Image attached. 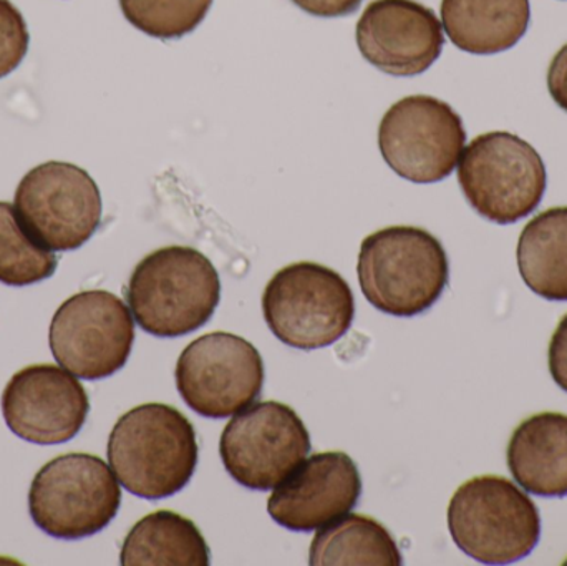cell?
<instances>
[{
	"label": "cell",
	"mask_w": 567,
	"mask_h": 566,
	"mask_svg": "<svg viewBox=\"0 0 567 566\" xmlns=\"http://www.w3.org/2000/svg\"><path fill=\"white\" fill-rule=\"evenodd\" d=\"M292 2L310 16L333 19V17H346L355 12L363 0H292Z\"/></svg>",
	"instance_id": "obj_25"
},
{
	"label": "cell",
	"mask_w": 567,
	"mask_h": 566,
	"mask_svg": "<svg viewBox=\"0 0 567 566\" xmlns=\"http://www.w3.org/2000/svg\"><path fill=\"white\" fill-rule=\"evenodd\" d=\"M395 538L379 522L362 515H343L320 528L310 545L312 566H400Z\"/></svg>",
	"instance_id": "obj_20"
},
{
	"label": "cell",
	"mask_w": 567,
	"mask_h": 566,
	"mask_svg": "<svg viewBox=\"0 0 567 566\" xmlns=\"http://www.w3.org/2000/svg\"><path fill=\"white\" fill-rule=\"evenodd\" d=\"M458 182L480 216L496 225H513L538 208L548 175L542 155L522 136L489 132L463 150Z\"/></svg>",
	"instance_id": "obj_7"
},
{
	"label": "cell",
	"mask_w": 567,
	"mask_h": 566,
	"mask_svg": "<svg viewBox=\"0 0 567 566\" xmlns=\"http://www.w3.org/2000/svg\"><path fill=\"white\" fill-rule=\"evenodd\" d=\"M126 301L140 328L156 338L198 331L215 315L221 281L198 249L166 246L142 259L130 276Z\"/></svg>",
	"instance_id": "obj_2"
},
{
	"label": "cell",
	"mask_w": 567,
	"mask_h": 566,
	"mask_svg": "<svg viewBox=\"0 0 567 566\" xmlns=\"http://www.w3.org/2000/svg\"><path fill=\"white\" fill-rule=\"evenodd\" d=\"M30 35L22 12L10 0H0V79L10 75L29 52Z\"/></svg>",
	"instance_id": "obj_23"
},
{
	"label": "cell",
	"mask_w": 567,
	"mask_h": 566,
	"mask_svg": "<svg viewBox=\"0 0 567 566\" xmlns=\"http://www.w3.org/2000/svg\"><path fill=\"white\" fill-rule=\"evenodd\" d=\"M519 275L535 295L567 301V206L546 209L519 236Z\"/></svg>",
	"instance_id": "obj_19"
},
{
	"label": "cell",
	"mask_w": 567,
	"mask_h": 566,
	"mask_svg": "<svg viewBox=\"0 0 567 566\" xmlns=\"http://www.w3.org/2000/svg\"><path fill=\"white\" fill-rule=\"evenodd\" d=\"M355 39L367 62L395 76L426 72L445 45L439 17L415 0H373L357 22Z\"/></svg>",
	"instance_id": "obj_14"
},
{
	"label": "cell",
	"mask_w": 567,
	"mask_h": 566,
	"mask_svg": "<svg viewBox=\"0 0 567 566\" xmlns=\"http://www.w3.org/2000/svg\"><path fill=\"white\" fill-rule=\"evenodd\" d=\"M548 90L559 109L567 112V43L551 60L548 69Z\"/></svg>",
	"instance_id": "obj_26"
},
{
	"label": "cell",
	"mask_w": 567,
	"mask_h": 566,
	"mask_svg": "<svg viewBox=\"0 0 567 566\" xmlns=\"http://www.w3.org/2000/svg\"><path fill=\"white\" fill-rule=\"evenodd\" d=\"M198 452L192 422L166 404L132 409L109 439V462L120 484L148 501L183 491L195 474Z\"/></svg>",
	"instance_id": "obj_1"
},
{
	"label": "cell",
	"mask_w": 567,
	"mask_h": 566,
	"mask_svg": "<svg viewBox=\"0 0 567 566\" xmlns=\"http://www.w3.org/2000/svg\"><path fill=\"white\" fill-rule=\"evenodd\" d=\"M265 385V362L241 336L212 332L193 341L176 364V388L196 414L225 419L251 405Z\"/></svg>",
	"instance_id": "obj_11"
},
{
	"label": "cell",
	"mask_w": 567,
	"mask_h": 566,
	"mask_svg": "<svg viewBox=\"0 0 567 566\" xmlns=\"http://www.w3.org/2000/svg\"><path fill=\"white\" fill-rule=\"evenodd\" d=\"M357 272L373 308L395 318H413L442 298L450 263L432 233L415 226H390L363 239Z\"/></svg>",
	"instance_id": "obj_3"
},
{
	"label": "cell",
	"mask_w": 567,
	"mask_h": 566,
	"mask_svg": "<svg viewBox=\"0 0 567 566\" xmlns=\"http://www.w3.org/2000/svg\"><path fill=\"white\" fill-rule=\"evenodd\" d=\"M213 0H120L125 19L140 32L173 40L198 29Z\"/></svg>",
	"instance_id": "obj_22"
},
{
	"label": "cell",
	"mask_w": 567,
	"mask_h": 566,
	"mask_svg": "<svg viewBox=\"0 0 567 566\" xmlns=\"http://www.w3.org/2000/svg\"><path fill=\"white\" fill-rule=\"evenodd\" d=\"M360 494L362 478L355 462L343 452H322L278 485L268 512L287 531L313 532L349 514Z\"/></svg>",
	"instance_id": "obj_15"
},
{
	"label": "cell",
	"mask_w": 567,
	"mask_h": 566,
	"mask_svg": "<svg viewBox=\"0 0 567 566\" xmlns=\"http://www.w3.org/2000/svg\"><path fill=\"white\" fill-rule=\"evenodd\" d=\"M442 22L463 52L495 55L528 32L532 6L529 0H442Z\"/></svg>",
	"instance_id": "obj_17"
},
{
	"label": "cell",
	"mask_w": 567,
	"mask_h": 566,
	"mask_svg": "<svg viewBox=\"0 0 567 566\" xmlns=\"http://www.w3.org/2000/svg\"><path fill=\"white\" fill-rule=\"evenodd\" d=\"M89 412L85 388L59 366H29L16 372L3 389L7 428L32 444L72 441L85 425Z\"/></svg>",
	"instance_id": "obj_13"
},
{
	"label": "cell",
	"mask_w": 567,
	"mask_h": 566,
	"mask_svg": "<svg viewBox=\"0 0 567 566\" xmlns=\"http://www.w3.org/2000/svg\"><path fill=\"white\" fill-rule=\"evenodd\" d=\"M262 315L272 335L289 348L312 351L339 341L355 316L346 279L317 263L279 269L262 295Z\"/></svg>",
	"instance_id": "obj_5"
},
{
	"label": "cell",
	"mask_w": 567,
	"mask_h": 566,
	"mask_svg": "<svg viewBox=\"0 0 567 566\" xmlns=\"http://www.w3.org/2000/svg\"><path fill=\"white\" fill-rule=\"evenodd\" d=\"M122 504L118 478L103 459L83 452L47 462L33 477V524L59 541H80L105 531Z\"/></svg>",
	"instance_id": "obj_6"
},
{
	"label": "cell",
	"mask_w": 567,
	"mask_h": 566,
	"mask_svg": "<svg viewBox=\"0 0 567 566\" xmlns=\"http://www.w3.org/2000/svg\"><path fill=\"white\" fill-rule=\"evenodd\" d=\"M449 528L456 547L485 565H509L528 557L542 537L535 502L498 475L470 478L453 494Z\"/></svg>",
	"instance_id": "obj_4"
},
{
	"label": "cell",
	"mask_w": 567,
	"mask_h": 566,
	"mask_svg": "<svg viewBox=\"0 0 567 566\" xmlns=\"http://www.w3.org/2000/svg\"><path fill=\"white\" fill-rule=\"evenodd\" d=\"M548 366L556 384L567 392V315L559 321L549 342Z\"/></svg>",
	"instance_id": "obj_24"
},
{
	"label": "cell",
	"mask_w": 567,
	"mask_h": 566,
	"mask_svg": "<svg viewBox=\"0 0 567 566\" xmlns=\"http://www.w3.org/2000/svg\"><path fill=\"white\" fill-rule=\"evenodd\" d=\"M17 219L49 251L82 248L102 223L95 179L73 163L47 162L30 169L16 189Z\"/></svg>",
	"instance_id": "obj_8"
},
{
	"label": "cell",
	"mask_w": 567,
	"mask_h": 566,
	"mask_svg": "<svg viewBox=\"0 0 567 566\" xmlns=\"http://www.w3.org/2000/svg\"><path fill=\"white\" fill-rule=\"evenodd\" d=\"M462 116L443 100L412 95L393 103L379 126V148L386 165L409 182H442L465 150Z\"/></svg>",
	"instance_id": "obj_10"
},
{
	"label": "cell",
	"mask_w": 567,
	"mask_h": 566,
	"mask_svg": "<svg viewBox=\"0 0 567 566\" xmlns=\"http://www.w3.org/2000/svg\"><path fill=\"white\" fill-rule=\"evenodd\" d=\"M49 342L63 369L76 378L99 381L125 368L135 342V322L113 292H76L53 315Z\"/></svg>",
	"instance_id": "obj_9"
},
{
	"label": "cell",
	"mask_w": 567,
	"mask_h": 566,
	"mask_svg": "<svg viewBox=\"0 0 567 566\" xmlns=\"http://www.w3.org/2000/svg\"><path fill=\"white\" fill-rule=\"evenodd\" d=\"M125 566H208L212 552L199 528L172 511L143 517L126 535L120 554Z\"/></svg>",
	"instance_id": "obj_18"
},
{
	"label": "cell",
	"mask_w": 567,
	"mask_h": 566,
	"mask_svg": "<svg viewBox=\"0 0 567 566\" xmlns=\"http://www.w3.org/2000/svg\"><path fill=\"white\" fill-rule=\"evenodd\" d=\"M55 253L37 245L20 226L16 208L0 202V282L7 286L35 285L55 275Z\"/></svg>",
	"instance_id": "obj_21"
},
{
	"label": "cell",
	"mask_w": 567,
	"mask_h": 566,
	"mask_svg": "<svg viewBox=\"0 0 567 566\" xmlns=\"http://www.w3.org/2000/svg\"><path fill=\"white\" fill-rule=\"evenodd\" d=\"M509 472L539 497L567 495V415L542 412L523 421L509 439Z\"/></svg>",
	"instance_id": "obj_16"
},
{
	"label": "cell",
	"mask_w": 567,
	"mask_h": 566,
	"mask_svg": "<svg viewBox=\"0 0 567 566\" xmlns=\"http://www.w3.org/2000/svg\"><path fill=\"white\" fill-rule=\"evenodd\" d=\"M302 419L281 402L266 401L236 415L219 442L231 478L251 491L268 492L286 481L309 454Z\"/></svg>",
	"instance_id": "obj_12"
}]
</instances>
